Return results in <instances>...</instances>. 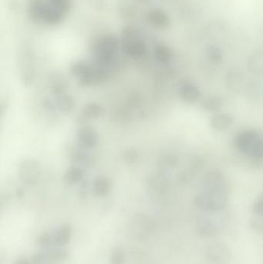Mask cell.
<instances>
[{
	"label": "cell",
	"instance_id": "10",
	"mask_svg": "<svg viewBox=\"0 0 263 264\" xmlns=\"http://www.w3.org/2000/svg\"><path fill=\"white\" fill-rule=\"evenodd\" d=\"M197 231L201 236L205 237H211L216 233V226L211 219H202L197 223Z\"/></svg>",
	"mask_w": 263,
	"mask_h": 264
},
{
	"label": "cell",
	"instance_id": "4",
	"mask_svg": "<svg viewBox=\"0 0 263 264\" xmlns=\"http://www.w3.org/2000/svg\"><path fill=\"white\" fill-rule=\"evenodd\" d=\"M260 135L255 131H243L235 139V144L239 151L248 156Z\"/></svg>",
	"mask_w": 263,
	"mask_h": 264
},
{
	"label": "cell",
	"instance_id": "1",
	"mask_svg": "<svg viewBox=\"0 0 263 264\" xmlns=\"http://www.w3.org/2000/svg\"><path fill=\"white\" fill-rule=\"evenodd\" d=\"M194 204L198 208L209 212L223 210L228 202V195L225 193L203 192L194 197Z\"/></svg>",
	"mask_w": 263,
	"mask_h": 264
},
{
	"label": "cell",
	"instance_id": "13",
	"mask_svg": "<svg viewBox=\"0 0 263 264\" xmlns=\"http://www.w3.org/2000/svg\"><path fill=\"white\" fill-rule=\"evenodd\" d=\"M253 212L256 215L259 216L263 215V193L260 196H259L256 202L254 203Z\"/></svg>",
	"mask_w": 263,
	"mask_h": 264
},
{
	"label": "cell",
	"instance_id": "3",
	"mask_svg": "<svg viewBox=\"0 0 263 264\" xmlns=\"http://www.w3.org/2000/svg\"><path fill=\"white\" fill-rule=\"evenodd\" d=\"M206 256L211 264H226L230 260L229 250L220 243L209 246Z\"/></svg>",
	"mask_w": 263,
	"mask_h": 264
},
{
	"label": "cell",
	"instance_id": "9",
	"mask_svg": "<svg viewBox=\"0 0 263 264\" xmlns=\"http://www.w3.org/2000/svg\"><path fill=\"white\" fill-rule=\"evenodd\" d=\"M226 85L230 91L239 93L243 89V77L238 72H229L226 76Z\"/></svg>",
	"mask_w": 263,
	"mask_h": 264
},
{
	"label": "cell",
	"instance_id": "7",
	"mask_svg": "<svg viewBox=\"0 0 263 264\" xmlns=\"http://www.w3.org/2000/svg\"><path fill=\"white\" fill-rule=\"evenodd\" d=\"M248 68L255 75L263 76V50L256 51L249 56Z\"/></svg>",
	"mask_w": 263,
	"mask_h": 264
},
{
	"label": "cell",
	"instance_id": "5",
	"mask_svg": "<svg viewBox=\"0 0 263 264\" xmlns=\"http://www.w3.org/2000/svg\"><path fill=\"white\" fill-rule=\"evenodd\" d=\"M179 94L181 99L187 103H194L200 98L198 88L189 81L181 84L179 88Z\"/></svg>",
	"mask_w": 263,
	"mask_h": 264
},
{
	"label": "cell",
	"instance_id": "2",
	"mask_svg": "<svg viewBox=\"0 0 263 264\" xmlns=\"http://www.w3.org/2000/svg\"><path fill=\"white\" fill-rule=\"evenodd\" d=\"M200 185L202 191L225 193L228 195V183L221 171L213 169L207 172L202 177Z\"/></svg>",
	"mask_w": 263,
	"mask_h": 264
},
{
	"label": "cell",
	"instance_id": "11",
	"mask_svg": "<svg viewBox=\"0 0 263 264\" xmlns=\"http://www.w3.org/2000/svg\"><path fill=\"white\" fill-rule=\"evenodd\" d=\"M206 55L211 62L218 64L223 59V53L218 47L215 46H209L206 48Z\"/></svg>",
	"mask_w": 263,
	"mask_h": 264
},
{
	"label": "cell",
	"instance_id": "6",
	"mask_svg": "<svg viewBox=\"0 0 263 264\" xmlns=\"http://www.w3.org/2000/svg\"><path fill=\"white\" fill-rule=\"evenodd\" d=\"M234 123L233 117L228 114H215L210 121V126L213 130L216 131H226L231 127Z\"/></svg>",
	"mask_w": 263,
	"mask_h": 264
},
{
	"label": "cell",
	"instance_id": "8",
	"mask_svg": "<svg viewBox=\"0 0 263 264\" xmlns=\"http://www.w3.org/2000/svg\"><path fill=\"white\" fill-rule=\"evenodd\" d=\"M201 105L205 111L208 112H215L222 108L223 105V99L221 96L211 94L204 98Z\"/></svg>",
	"mask_w": 263,
	"mask_h": 264
},
{
	"label": "cell",
	"instance_id": "12",
	"mask_svg": "<svg viewBox=\"0 0 263 264\" xmlns=\"http://www.w3.org/2000/svg\"><path fill=\"white\" fill-rule=\"evenodd\" d=\"M248 156L263 160V136L260 135V137L256 141L255 146L252 148V152Z\"/></svg>",
	"mask_w": 263,
	"mask_h": 264
}]
</instances>
